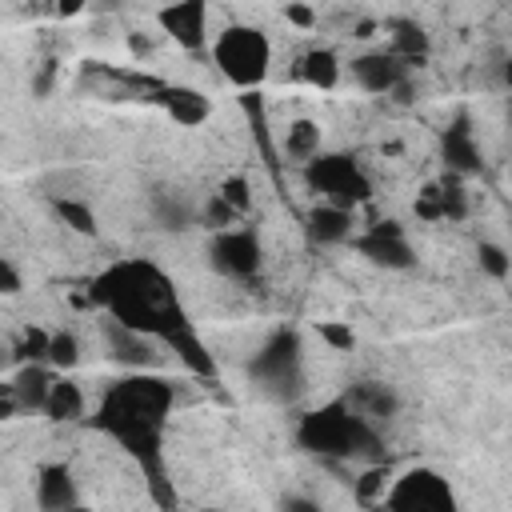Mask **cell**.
<instances>
[{
  "label": "cell",
  "mask_w": 512,
  "mask_h": 512,
  "mask_svg": "<svg viewBox=\"0 0 512 512\" xmlns=\"http://www.w3.org/2000/svg\"><path fill=\"white\" fill-rule=\"evenodd\" d=\"M92 296L104 304L108 320L124 324L128 332H140L156 344H176L192 332V320L172 288V280L152 260H120L104 268L92 284Z\"/></svg>",
  "instance_id": "cell-1"
},
{
  "label": "cell",
  "mask_w": 512,
  "mask_h": 512,
  "mask_svg": "<svg viewBox=\"0 0 512 512\" xmlns=\"http://www.w3.org/2000/svg\"><path fill=\"white\" fill-rule=\"evenodd\" d=\"M176 388L172 380L156 372H128L124 380L108 384L100 408H96V428L112 436L128 456H136L148 472L160 464V432L172 412Z\"/></svg>",
  "instance_id": "cell-2"
},
{
  "label": "cell",
  "mask_w": 512,
  "mask_h": 512,
  "mask_svg": "<svg viewBox=\"0 0 512 512\" xmlns=\"http://www.w3.org/2000/svg\"><path fill=\"white\" fill-rule=\"evenodd\" d=\"M296 440L316 452V456H332V460H376L380 456V432L372 420H364L360 412L348 408V400H332L316 412H308L296 428Z\"/></svg>",
  "instance_id": "cell-3"
},
{
  "label": "cell",
  "mask_w": 512,
  "mask_h": 512,
  "mask_svg": "<svg viewBox=\"0 0 512 512\" xmlns=\"http://www.w3.org/2000/svg\"><path fill=\"white\" fill-rule=\"evenodd\" d=\"M212 64L236 88H260L272 72V40L256 24H224L212 36Z\"/></svg>",
  "instance_id": "cell-4"
},
{
  "label": "cell",
  "mask_w": 512,
  "mask_h": 512,
  "mask_svg": "<svg viewBox=\"0 0 512 512\" xmlns=\"http://www.w3.org/2000/svg\"><path fill=\"white\" fill-rule=\"evenodd\" d=\"M304 180H308V188H312L324 204H336V208H348V212H356V208L372 196L368 172H364L360 160L348 156V152H316V156L304 164Z\"/></svg>",
  "instance_id": "cell-5"
},
{
  "label": "cell",
  "mask_w": 512,
  "mask_h": 512,
  "mask_svg": "<svg viewBox=\"0 0 512 512\" xmlns=\"http://www.w3.org/2000/svg\"><path fill=\"white\" fill-rule=\"evenodd\" d=\"M248 372L272 400H288L300 384V336L292 328H276L252 356Z\"/></svg>",
  "instance_id": "cell-6"
},
{
  "label": "cell",
  "mask_w": 512,
  "mask_h": 512,
  "mask_svg": "<svg viewBox=\"0 0 512 512\" xmlns=\"http://www.w3.org/2000/svg\"><path fill=\"white\" fill-rule=\"evenodd\" d=\"M384 512H460L456 504V492L452 484L428 468V464H416L408 472H400L388 492H384Z\"/></svg>",
  "instance_id": "cell-7"
},
{
  "label": "cell",
  "mask_w": 512,
  "mask_h": 512,
  "mask_svg": "<svg viewBox=\"0 0 512 512\" xmlns=\"http://www.w3.org/2000/svg\"><path fill=\"white\" fill-rule=\"evenodd\" d=\"M348 244H352L368 264H376V268H384V272H404V268L416 264L412 240H408V232H404L396 220H376L372 228L356 232Z\"/></svg>",
  "instance_id": "cell-8"
},
{
  "label": "cell",
  "mask_w": 512,
  "mask_h": 512,
  "mask_svg": "<svg viewBox=\"0 0 512 512\" xmlns=\"http://www.w3.org/2000/svg\"><path fill=\"white\" fill-rule=\"evenodd\" d=\"M208 264L228 280H248L260 272V240L248 228H224L208 240Z\"/></svg>",
  "instance_id": "cell-9"
},
{
  "label": "cell",
  "mask_w": 512,
  "mask_h": 512,
  "mask_svg": "<svg viewBox=\"0 0 512 512\" xmlns=\"http://www.w3.org/2000/svg\"><path fill=\"white\" fill-rule=\"evenodd\" d=\"M208 16H212V12H208L200 0H184V4L160 8V12H156V24H160L180 48L200 52V48L208 44Z\"/></svg>",
  "instance_id": "cell-10"
},
{
  "label": "cell",
  "mask_w": 512,
  "mask_h": 512,
  "mask_svg": "<svg viewBox=\"0 0 512 512\" xmlns=\"http://www.w3.org/2000/svg\"><path fill=\"white\" fill-rule=\"evenodd\" d=\"M348 72H352L356 88H360V92H368V96H388V92L408 76V68H404L388 48L360 52V56L348 64Z\"/></svg>",
  "instance_id": "cell-11"
},
{
  "label": "cell",
  "mask_w": 512,
  "mask_h": 512,
  "mask_svg": "<svg viewBox=\"0 0 512 512\" xmlns=\"http://www.w3.org/2000/svg\"><path fill=\"white\" fill-rule=\"evenodd\" d=\"M304 232H308V240L320 244V248H340V244H348V240L356 236V212L316 200V204L308 208V216H304Z\"/></svg>",
  "instance_id": "cell-12"
},
{
  "label": "cell",
  "mask_w": 512,
  "mask_h": 512,
  "mask_svg": "<svg viewBox=\"0 0 512 512\" xmlns=\"http://www.w3.org/2000/svg\"><path fill=\"white\" fill-rule=\"evenodd\" d=\"M104 336H108V352H112L116 364H124L128 372H156V364H160L156 340H148L140 332H128L116 320H104Z\"/></svg>",
  "instance_id": "cell-13"
},
{
  "label": "cell",
  "mask_w": 512,
  "mask_h": 512,
  "mask_svg": "<svg viewBox=\"0 0 512 512\" xmlns=\"http://www.w3.org/2000/svg\"><path fill=\"white\" fill-rule=\"evenodd\" d=\"M36 504L40 512H68L72 504H80V488L64 464H44L36 472Z\"/></svg>",
  "instance_id": "cell-14"
},
{
  "label": "cell",
  "mask_w": 512,
  "mask_h": 512,
  "mask_svg": "<svg viewBox=\"0 0 512 512\" xmlns=\"http://www.w3.org/2000/svg\"><path fill=\"white\" fill-rule=\"evenodd\" d=\"M440 152H444V164H448V176H472V172H480V144H476V136H472V128L468 124H452V128H444V136H440Z\"/></svg>",
  "instance_id": "cell-15"
},
{
  "label": "cell",
  "mask_w": 512,
  "mask_h": 512,
  "mask_svg": "<svg viewBox=\"0 0 512 512\" xmlns=\"http://www.w3.org/2000/svg\"><path fill=\"white\" fill-rule=\"evenodd\" d=\"M160 100H164L168 116H172L176 124H184V128H196V124H204V120L212 116V100H208L200 88H188V84L164 88Z\"/></svg>",
  "instance_id": "cell-16"
},
{
  "label": "cell",
  "mask_w": 512,
  "mask_h": 512,
  "mask_svg": "<svg viewBox=\"0 0 512 512\" xmlns=\"http://www.w3.org/2000/svg\"><path fill=\"white\" fill-rule=\"evenodd\" d=\"M52 368L48 364H20V372L12 376V400L16 408H32V412H44V400H48V388H52Z\"/></svg>",
  "instance_id": "cell-17"
},
{
  "label": "cell",
  "mask_w": 512,
  "mask_h": 512,
  "mask_svg": "<svg viewBox=\"0 0 512 512\" xmlns=\"http://www.w3.org/2000/svg\"><path fill=\"white\" fill-rule=\"evenodd\" d=\"M340 56L332 52V48H312V52H304V60H300V80L304 84H312V88H320V92H328V88H336L340 84Z\"/></svg>",
  "instance_id": "cell-18"
},
{
  "label": "cell",
  "mask_w": 512,
  "mask_h": 512,
  "mask_svg": "<svg viewBox=\"0 0 512 512\" xmlns=\"http://www.w3.org/2000/svg\"><path fill=\"white\" fill-rule=\"evenodd\" d=\"M44 416L52 420H80L84 416V392L76 380H52L48 388V400H44Z\"/></svg>",
  "instance_id": "cell-19"
},
{
  "label": "cell",
  "mask_w": 512,
  "mask_h": 512,
  "mask_svg": "<svg viewBox=\"0 0 512 512\" xmlns=\"http://www.w3.org/2000/svg\"><path fill=\"white\" fill-rule=\"evenodd\" d=\"M284 152H288L292 160L308 164L316 152H324V144H320V128H316L312 120H292L288 132H284Z\"/></svg>",
  "instance_id": "cell-20"
},
{
  "label": "cell",
  "mask_w": 512,
  "mask_h": 512,
  "mask_svg": "<svg viewBox=\"0 0 512 512\" xmlns=\"http://www.w3.org/2000/svg\"><path fill=\"white\" fill-rule=\"evenodd\" d=\"M52 212L64 220V228L80 232V236H96V212L88 200H76V196H52Z\"/></svg>",
  "instance_id": "cell-21"
},
{
  "label": "cell",
  "mask_w": 512,
  "mask_h": 512,
  "mask_svg": "<svg viewBox=\"0 0 512 512\" xmlns=\"http://www.w3.org/2000/svg\"><path fill=\"white\" fill-rule=\"evenodd\" d=\"M476 264H480V272L492 276V280H508V272H512V256H508V248L496 244V240H480V244H476Z\"/></svg>",
  "instance_id": "cell-22"
},
{
  "label": "cell",
  "mask_w": 512,
  "mask_h": 512,
  "mask_svg": "<svg viewBox=\"0 0 512 512\" xmlns=\"http://www.w3.org/2000/svg\"><path fill=\"white\" fill-rule=\"evenodd\" d=\"M44 364L56 368V372L76 368V364H80V340H76L72 332H52V336H48V360H44Z\"/></svg>",
  "instance_id": "cell-23"
},
{
  "label": "cell",
  "mask_w": 512,
  "mask_h": 512,
  "mask_svg": "<svg viewBox=\"0 0 512 512\" xmlns=\"http://www.w3.org/2000/svg\"><path fill=\"white\" fill-rule=\"evenodd\" d=\"M48 336L52 332H44V328H28L24 340L12 348V360H20V364H44L48 360Z\"/></svg>",
  "instance_id": "cell-24"
},
{
  "label": "cell",
  "mask_w": 512,
  "mask_h": 512,
  "mask_svg": "<svg viewBox=\"0 0 512 512\" xmlns=\"http://www.w3.org/2000/svg\"><path fill=\"white\" fill-rule=\"evenodd\" d=\"M236 216H240V212H236V208H228V204H224L216 192H212V196L204 200V208H200V224H204V228H212V232L236 228Z\"/></svg>",
  "instance_id": "cell-25"
},
{
  "label": "cell",
  "mask_w": 512,
  "mask_h": 512,
  "mask_svg": "<svg viewBox=\"0 0 512 512\" xmlns=\"http://www.w3.org/2000/svg\"><path fill=\"white\" fill-rule=\"evenodd\" d=\"M216 196H220L228 208H236V212H248V204H252V200H248V180H244V176H228V180L216 188Z\"/></svg>",
  "instance_id": "cell-26"
},
{
  "label": "cell",
  "mask_w": 512,
  "mask_h": 512,
  "mask_svg": "<svg viewBox=\"0 0 512 512\" xmlns=\"http://www.w3.org/2000/svg\"><path fill=\"white\" fill-rule=\"evenodd\" d=\"M156 216H160V224L172 228V232H180V228L192 224V212H188L180 200H160V204H156Z\"/></svg>",
  "instance_id": "cell-27"
},
{
  "label": "cell",
  "mask_w": 512,
  "mask_h": 512,
  "mask_svg": "<svg viewBox=\"0 0 512 512\" xmlns=\"http://www.w3.org/2000/svg\"><path fill=\"white\" fill-rule=\"evenodd\" d=\"M24 288V276H20V268L8 260V256H0V296H16Z\"/></svg>",
  "instance_id": "cell-28"
},
{
  "label": "cell",
  "mask_w": 512,
  "mask_h": 512,
  "mask_svg": "<svg viewBox=\"0 0 512 512\" xmlns=\"http://www.w3.org/2000/svg\"><path fill=\"white\" fill-rule=\"evenodd\" d=\"M280 512H324V504L316 496H308V492H288L280 500Z\"/></svg>",
  "instance_id": "cell-29"
},
{
  "label": "cell",
  "mask_w": 512,
  "mask_h": 512,
  "mask_svg": "<svg viewBox=\"0 0 512 512\" xmlns=\"http://www.w3.org/2000/svg\"><path fill=\"white\" fill-rule=\"evenodd\" d=\"M320 336H324L332 348H352V344H356L352 328H344V324H320Z\"/></svg>",
  "instance_id": "cell-30"
},
{
  "label": "cell",
  "mask_w": 512,
  "mask_h": 512,
  "mask_svg": "<svg viewBox=\"0 0 512 512\" xmlns=\"http://www.w3.org/2000/svg\"><path fill=\"white\" fill-rule=\"evenodd\" d=\"M288 20H292V24H304V28H308V24L316 20V16H312L308 8H300V4H288Z\"/></svg>",
  "instance_id": "cell-31"
},
{
  "label": "cell",
  "mask_w": 512,
  "mask_h": 512,
  "mask_svg": "<svg viewBox=\"0 0 512 512\" xmlns=\"http://www.w3.org/2000/svg\"><path fill=\"white\" fill-rule=\"evenodd\" d=\"M68 512H92V508H84V504H72V508H68Z\"/></svg>",
  "instance_id": "cell-32"
},
{
  "label": "cell",
  "mask_w": 512,
  "mask_h": 512,
  "mask_svg": "<svg viewBox=\"0 0 512 512\" xmlns=\"http://www.w3.org/2000/svg\"><path fill=\"white\" fill-rule=\"evenodd\" d=\"M204 512H224V508H204Z\"/></svg>",
  "instance_id": "cell-33"
}]
</instances>
